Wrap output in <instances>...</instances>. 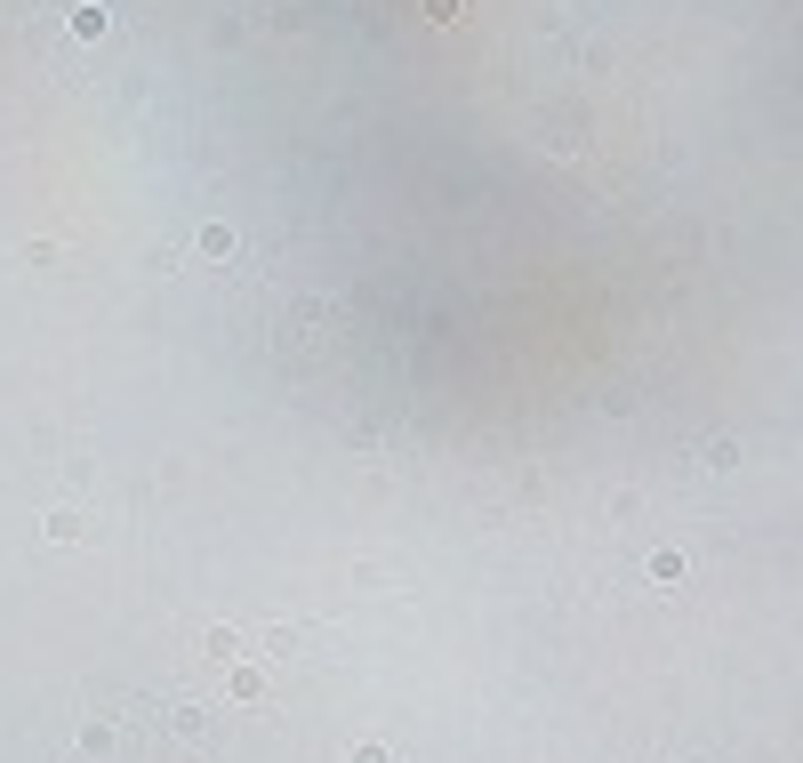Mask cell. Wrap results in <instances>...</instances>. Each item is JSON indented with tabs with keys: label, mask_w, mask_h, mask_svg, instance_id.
I'll use <instances>...</instances> for the list:
<instances>
[{
	"label": "cell",
	"mask_w": 803,
	"mask_h": 763,
	"mask_svg": "<svg viewBox=\"0 0 803 763\" xmlns=\"http://www.w3.org/2000/svg\"><path fill=\"white\" fill-rule=\"evenodd\" d=\"M113 747H121V723H113V715H89V723H81V755H89V763H105Z\"/></svg>",
	"instance_id": "obj_1"
},
{
	"label": "cell",
	"mask_w": 803,
	"mask_h": 763,
	"mask_svg": "<svg viewBox=\"0 0 803 763\" xmlns=\"http://www.w3.org/2000/svg\"><path fill=\"white\" fill-rule=\"evenodd\" d=\"M298 643H306V627H298V619H274V627L257 635V651H265V659H298Z\"/></svg>",
	"instance_id": "obj_2"
},
{
	"label": "cell",
	"mask_w": 803,
	"mask_h": 763,
	"mask_svg": "<svg viewBox=\"0 0 803 763\" xmlns=\"http://www.w3.org/2000/svg\"><path fill=\"white\" fill-rule=\"evenodd\" d=\"M201 651H209V659H241V627H233V619H217V627L201 635Z\"/></svg>",
	"instance_id": "obj_3"
},
{
	"label": "cell",
	"mask_w": 803,
	"mask_h": 763,
	"mask_svg": "<svg viewBox=\"0 0 803 763\" xmlns=\"http://www.w3.org/2000/svg\"><path fill=\"white\" fill-rule=\"evenodd\" d=\"M233 667V699H265V667H249V659H225Z\"/></svg>",
	"instance_id": "obj_4"
},
{
	"label": "cell",
	"mask_w": 803,
	"mask_h": 763,
	"mask_svg": "<svg viewBox=\"0 0 803 763\" xmlns=\"http://www.w3.org/2000/svg\"><path fill=\"white\" fill-rule=\"evenodd\" d=\"M41 531H49V539H57V547H73V539H81V531H89V523H81V515H73V506H57V515H49V523H41Z\"/></svg>",
	"instance_id": "obj_5"
},
{
	"label": "cell",
	"mask_w": 803,
	"mask_h": 763,
	"mask_svg": "<svg viewBox=\"0 0 803 763\" xmlns=\"http://www.w3.org/2000/svg\"><path fill=\"white\" fill-rule=\"evenodd\" d=\"M683 571H691V563H683L675 547H659V555H651V579H659V587H683Z\"/></svg>",
	"instance_id": "obj_6"
},
{
	"label": "cell",
	"mask_w": 803,
	"mask_h": 763,
	"mask_svg": "<svg viewBox=\"0 0 803 763\" xmlns=\"http://www.w3.org/2000/svg\"><path fill=\"white\" fill-rule=\"evenodd\" d=\"M177 731H185V739H209V715H201V699H193V707H177Z\"/></svg>",
	"instance_id": "obj_7"
},
{
	"label": "cell",
	"mask_w": 803,
	"mask_h": 763,
	"mask_svg": "<svg viewBox=\"0 0 803 763\" xmlns=\"http://www.w3.org/2000/svg\"><path fill=\"white\" fill-rule=\"evenodd\" d=\"M354 763H394V747H386V739H362V747H354Z\"/></svg>",
	"instance_id": "obj_8"
}]
</instances>
